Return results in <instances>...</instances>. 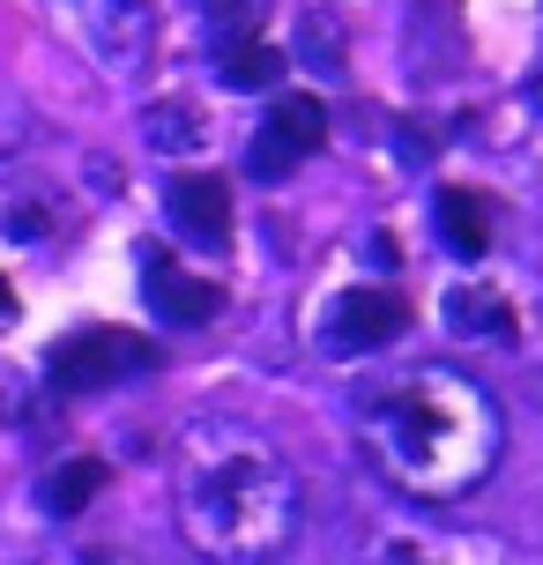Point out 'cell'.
<instances>
[{"instance_id":"3957f363","label":"cell","mask_w":543,"mask_h":565,"mask_svg":"<svg viewBox=\"0 0 543 565\" xmlns=\"http://www.w3.org/2000/svg\"><path fill=\"white\" fill-rule=\"evenodd\" d=\"M402 328H409V298L395 282H350L320 312V350L336 365H358V358H380L387 342H402Z\"/></svg>"},{"instance_id":"52a82bcc","label":"cell","mask_w":543,"mask_h":565,"mask_svg":"<svg viewBox=\"0 0 543 565\" xmlns=\"http://www.w3.org/2000/svg\"><path fill=\"white\" fill-rule=\"evenodd\" d=\"M89 8H97V15H89L97 60H105L113 75L149 67V53H157V15H149V0H89Z\"/></svg>"},{"instance_id":"8992f818","label":"cell","mask_w":543,"mask_h":565,"mask_svg":"<svg viewBox=\"0 0 543 565\" xmlns=\"http://www.w3.org/2000/svg\"><path fill=\"white\" fill-rule=\"evenodd\" d=\"M142 276H149L142 298L164 328H201V320H216V306H224V290L209 276H194L187 260H172L164 246H142Z\"/></svg>"},{"instance_id":"9a60e30c","label":"cell","mask_w":543,"mask_h":565,"mask_svg":"<svg viewBox=\"0 0 543 565\" xmlns=\"http://www.w3.org/2000/svg\"><path fill=\"white\" fill-rule=\"evenodd\" d=\"M201 15L216 23V38H231V30H254L260 23V0H194Z\"/></svg>"},{"instance_id":"2e32d148","label":"cell","mask_w":543,"mask_h":565,"mask_svg":"<svg viewBox=\"0 0 543 565\" xmlns=\"http://www.w3.org/2000/svg\"><path fill=\"white\" fill-rule=\"evenodd\" d=\"M8 320H15V282L0 276V328H8Z\"/></svg>"},{"instance_id":"8fae6325","label":"cell","mask_w":543,"mask_h":565,"mask_svg":"<svg viewBox=\"0 0 543 565\" xmlns=\"http://www.w3.org/2000/svg\"><path fill=\"white\" fill-rule=\"evenodd\" d=\"M97 491H105V461L97 454H67V461H53V477L38 483V507L53 513V521H75Z\"/></svg>"},{"instance_id":"9c48e42d","label":"cell","mask_w":543,"mask_h":565,"mask_svg":"<svg viewBox=\"0 0 543 565\" xmlns=\"http://www.w3.org/2000/svg\"><path fill=\"white\" fill-rule=\"evenodd\" d=\"M432 216H439V238H447V254H455V260H485L491 254L499 209H491L485 194H469V186H439Z\"/></svg>"},{"instance_id":"277c9868","label":"cell","mask_w":543,"mask_h":565,"mask_svg":"<svg viewBox=\"0 0 543 565\" xmlns=\"http://www.w3.org/2000/svg\"><path fill=\"white\" fill-rule=\"evenodd\" d=\"M320 141H328V105L306 97V89H284V97H268V113H260L254 141H246V171L260 186H276L298 164H313Z\"/></svg>"},{"instance_id":"4fadbf2b","label":"cell","mask_w":543,"mask_h":565,"mask_svg":"<svg viewBox=\"0 0 543 565\" xmlns=\"http://www.w3.org/2000/svg\"><path fill=\"white\" fill-rule=\"evenodd\" d=\"M149 141L164 149V157H179V164H194L201 157V141H209V119L194 113V105H179V97H164V105H149Z\"/></svg>"},{"instance_id":"ba28073f","label":"cell","mask_w":543,"mask_h":565,"mask_svg":"<svg viewBox=\"0 0 543 565\" xmlns=\"http://www.w3.org/2000/svg\"><path fill=\"white\" fill-rule=\"evenodd\" d=\"M164 216H172L179 238H194V246H224L231 238V194L216 171H179L172 194H164Z\"/></svg>"},{"instance_id":"7c38bea8","label":"cell","mask_w":543,"mask_h":565,"mask_svg":"<svg viewBox=\"0 0 543 565\" xmlns=\"http://www.w3.org/2000/svg\"><path fill=\"white\" fill-rule=\"evenodd\" d=\"M447 320L477 342H514V306H507L491 282H461L455 298H447Z\"/></svg>"},{"instance_id":"5bb4252c","label":"cell","mask_w":543,"mask_h":565,"mask_svg":"<svg viewBox=\"0 0 543 565\" xmlns=\"http://www.w3.org/2000/svg\"><path fill=\"white\" fill-rule=\"evenodd\" d=\"M53 224H60V209L38 194V186H0V231H8V238L38 246V238H53Z\"/></svg>"},{"instance_id":"30bf717a","label":"cell","mask_w":543,"mask_h":565,"mask_svg":"<svg viewBox=\"0 0 543 565\" xmlns=\"http://www.w3.org/2000/svg\"><path fill=\"white\" fill-rule=\"evenodd\" d=\"M216 75H224L231 89H268L284 75V53H276L260 30H231V38H216Z\"/></svg>"},{"instance_id":"5b68a950","label":"cell","mask_w":543,"mask_h":565,"mask_svg":"<svg viewBox=\"0 0 543 565\" xmlns=\"http://www.w3.org/2000/svg\"><path fill=\"white\" fill-rule=\"evenodd\" d=\"M142 365H149L142 335H127V328H89V335L53 342L45 380H53L60 395H97V387H113V380H127V372H142Z\"/></svg>"},{"instance_id":"7a4b0ae2","label":"cell","mask_w":543,"mask_h":565,"mask_svg":"<svg viewBox=\"0 0 543 565\" xmlns=\"http://www.w3.org/2000/svg\"><path fill=\"white\" fill-rule=\"evenodd\" d=\"M358 439L402 499L455 507L491 483L507 454V417L461 365H402L358 402Z\"/></svg>"},{"instance_id":"6da1fadb","label":"cell","mask_w":543,"mask_h":565,"mask_svg":"<svg viewBox=\"0 0 543 565\" xmlns=\"http://www.w3.org/2000/svg\"><path fill=\"white\" fill-rule=\"evenodd\" d=\"M172 521L209 565H268L306 529V477L260 424L201 417L172 461Z\"/></svg>"}]
</instances>
